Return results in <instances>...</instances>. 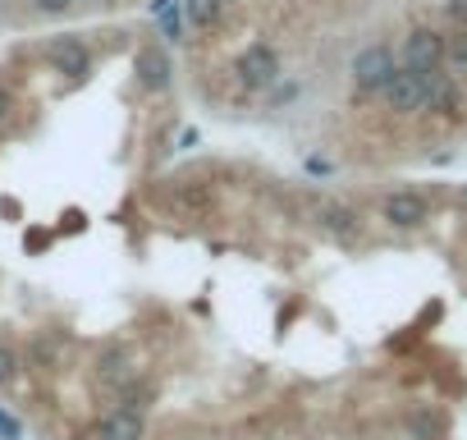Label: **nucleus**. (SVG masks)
I'll return each instance as SVG.
<instances>
[{
  "mask_svg": "<svg viewBox=\"0 0 467 440\" xmlns=\"http://www.w3.org/2000/svg\"><path fill=\"white\" fill-rule=\"evenodd\" d=\"M394 69H399V60H394V51H389V47H380V42L362 47V51L353 56V65H348L353 92H362V97H380V88L389 83V74H394Z\"/></svg>",
  "mask_w": 467,
  "mask_h": 440,
  "instance_id": "nucleus-1",
  "label": "nucleus"
},
{
  "mask_svg": "<svg viewBox=\"0 0 467 440\" xmlns=\"http://www.w3.org/2000/svg\"><path fill=\"white\" fill-rule=\"evenodd\" d=\"M444 42H449V37H440L435 28H412V33L403 37V51H399L403 69H412V74H435V69H444Z\"/></svg>",
  "mask_w": 467,
  "mask_h": 440,
  "instance_id": "nucleus-2",
  "label": "nucleus"
},
{
  "mask_svg": "<svg viewBox=\"0 0 467 440\" xmlns=\"http://www.w3.org/2000/svg\"><path fill=\"white\" fill-rule=\"evenodd\" d=\"M312 220H317V230H321L326 239H335V244L362 239V215H358L353 206H344V202H330V197L312 202Z\"/></svg>",
  "mask_w": 467,
  "mask_h": 440,
  "instance_id": "nucleus-3",
  "label": "nucleus"
},
{
  "mask_svg": "<svg viewBox=\"0 0 467 440\" xmlns=\"http://www.w3.org/2000/svg\"><path fill=\"white\" fill-rule=\"evenodd\" d=\"M47 60H51L56 74H65V79H74V83H83V79L92 74V51H88V42H83L78 33L51 37V42H47Z\"/></svg>",
  "mask_w": 467,
  "mask_h": 440,
  "instance_id": "nucleus-4",
  "label": "nucleus"
},
{
  "mask_svg": "<svg viewBox=\"0 0 467 440\" xmlns=\"http://www.w3.org/2000/svg\"><path fill=\"white\" fill-rule=\"evenodd\" d=\"M239 83H244V88H253V92H262V88L280 83V56H275V47L253 42V47L239 56Z\"/></svg>",
  "mask_w": 467,
  "mask_h": 440,
  "instance_id": "nucleus-5",
  "label": "nucleus"
},
{
  "mask_svg": "<svg viewBox=\"0 0 467 440\" xmlns=\"http://www.w3.org/2000/svg\"><path fill=\"white\" fill-rule=\"evenodd\" d=\"M462 106V92H458V79L449 69H435V74H421V110L426 115H458Z\"/></svg>",
  "mask_w": 467,
  "mask_h": 440,
  "instance_id": "nucleus-6",
  "label": "nucleus"
},
{
  "mask_svg": "<svg viewBox=\"0 0 467 440\" xmlns=\"http://www.w3.org/2000/svg\"><path fill=\"white\" fill-rule=\"evenodd\" d=\"M380 215H385V225H394V230H417V225H426V215H431V206H426V197L421 193H389L385 202H380Z\"/></svg>",
  "mask_w": 467,
  "mask_h": 440,
  "instance_id": "nucleus-7",
  "label": "nucleus"
},
{
  "mask_svg": "<svg viewBox=\"0 0 467 440\" xmlns=\"http://www.w3.org/2000/svg\"><path fill=\"white\" fill-rule=\"evenodd\" d=\"M380 97H385V106L394 110V115H417L421 110V74H412V69H394L389 74V83L380 88Z\"/></svg>",
  "mask_w": 467,
  "mask_h": 440,
  "instance_id": "nucleus-8",
  "label": "nucleus"
},
{
  "mask_svg": "<svg viewBox=\"0 0 467 440\" xmlns=\"http://www.w3.org/2000/svg\"><path fill=\"white\" fill-rule=\"evenodd\" d=\"M133 69H138V83L147 92H165L170 88V56L161 47H142L138 60H133Z\"/></svg>",
  "mask_w": 467,
  "mask_h": 440,
  "instance_id": "nucleus-9",
  "label": "nucleus"
},
{
  "mask_svg": "<svg viewBox=\"0 0 467 440\" xmlns=\"http://www.w3.org/2000/svg\"><path fill=\"white\" fill-rule=\"evenodd\" d=\"M142 431H147V426H142V413H138V408H124V403L110 408V413L101 417V426H97L101 440H142Z\"/></svg>",
  "mask_w": 467,
  "mask_h": 440,
  "instance_id": "nucleus-10",
  "label": "nucleus"
},
{
  "mask_svg": "<svg viewBox=\"0 0 467 440\" xmlns=\"http://www.w3.org/2000/svg\"><path fill=\"white\" fill-rule=\"evenodd\" d=\"M97 376H101V385H110V390H119V394H124V390L138 381V367H133V358H129L124 349H110V353H101Z\"/></svg>",
  "mask_w": 467,
  "mask_h": 440,
  "instance_id": "nucleus-11",
  "label": "nucleus"
},
{
  "mask_svg": "<svg viewBox=\"0 0 467 440\" xmlns=\"http://www.w3.org/2000/svg\"><path fill=\"white\" fill-rule=\"evenodd\" d=\"M170 202H174V206H183V211H202V206L211 202V183H197V179H174Z\"/></svg>",
  "mask_w": 467,
  "mask_h": 440,
  "instance_id": "nucleus-12",
  "label": "nucleus"
},
{
  "mask_svg": "<svg viewBox=\"0 0 467 440\" xmlns=\"http://www.w3.org/2000/svg\"><path fill=\"white\" fill-rule=\"evenodd\" d=\"M444 69H449L458 83H467V28H458V33L444 42Z\"/></svg>",
  "mask_w": 467,
  "mask_h": 440,
  "instance_id": "nucleus-13",
  "label": "nucleus"
},
{
  "mask_svg": "<svg viewBox=\"0 0 467 440\" xmlns=\"http://www.w3.org/2000/svg\"><path fill=\"white\" fill-rule=\"evenodd\" d=\"M183 10H188V24L192 28H211L224 15V0H183Z\"/></svg>",
  "mask_w": 467,
  "mask_h": 440,
  "instance_id": "nucleus-14",
  "label": "nucleus"
},
{
  "mask_svg": "<svg viewBox=\"0 0 467 440\" xmlns=\"http://www.w3.org/2000/svg\"><path fill=\"white\" fill-rule=\"evenodd\" d=\"M15 372H19V353H15L10 344H0V385H10Z\"/></svg>",
  "mask_w": 467,
  "mask_h": 440,
  "instance_id": "nucleus-15",
  "label": "nucleus"
},
{
  "mask_svg": "<svg viewBox=\"0 0 467 440\" xmlns=\"http://www.w3.org/2000/svg\"><path fill=\"white\" fill-rule=\"evenodd\" d=\"M19 435H24L19 417H15V413H5V408H0V440H19Z\"/></svg>",
  "mask_w": 467,
  "mask_h": 440,
  "instance_id": "nucleus-16",
  "label": "nucleus"
},
{
  "mask_svg": "<svg viewBox=\"0 0 467 440\" xmlns=\"http://www.w3.org/2000/svg\"><path fill=\"white\" fill-rule=\"evenodd\" d=\"M69 5H74V0H33V10H37V15H65Z\"/></svg>",
  "mask_w": 467,
  "mask_h": 440,
  "instance_id": "nucleus-17",
  "label": "nucleus"
},
{
  "mask_svg": "<svg viewBox=\"0 0 467 440\" xmlns=\"http://www.w3.org/2000/svg\"><path fill=\"white\" fill-rule=\"evenodd\" d=\"M444 10H449V19L458 28H467V0H444Z\"/></svg>",
  "mask_w": 467,
  "mask_h": 440,
  "instance_id": "nucleus-18",
  "label": "nucleus"
},
{
  "mask_svg": "<svg viewBox=\"0 0 467 440\" xmlns=\"http://www.w3.org/2000/svg\"><path fill=\"white\" fill-rule=\"evenodd\" d=\"M10 110H15V97H10V88H0V129L10 124Z\"/></svg>",
  "mask_w": 467,
  "mask_h": 440,
  "instance_id": "nucleus-19",
  "label": "nucleus"
}]
</instances>
